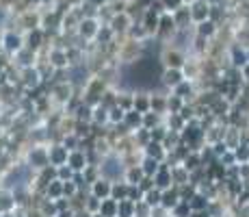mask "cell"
<instances>
[{"mask_svg":"<svg viewBox=\"0 0 249 217\" xmlns=\"http://www.w3.org/2000/svg\"><path fill=\"white\" fill-rule=\"evenodd\" d=\"M22 158L31 170H35V172L44 170V167L50 165V150H48V143H31V146H26Z\"/></svg>","mask_w":249,"mask_h":217,"instance_id":"obj_1","label":"cell"},{"mask_svg":"<svg viewBox=\"0 0 249 217\" xmlns=\"http://www.w3.org/2000/svg\"><path fill=\"white\" fill-rule=\"evenodd\" d=\"M76 91L80 89H76L70 80H54V83H50V100L54 102L56 109H65V104L70 102Z\"/></svg>","mask_w":249,"mask_h":217,"instance_id":"obj_2","label":"cell"},{"mask_svg":"<svg viewBox=\"0 0 249 217\" xmlns=\"http://www.w3.org/2000/svg\"><path fill=\"white\" fill-rule=\"evenodd\" d=\"M100 172H102L104 178H108V180H124V174H126V165H124L122 157L119 154H108V157L102 158V163H100Z\"/></svg>","mask_w":249,"mask_h":217,"instance_id":"obj_3","label":"cell"},{"mask_svg":"<svg viewBox=\"0 0 249 217\" xmlns=\"http://www.w3.org/2000/svg\"><path fill=\"white\" fill-rule=\"evenodd\" d=\"M24 48V33L18 28H4V37H2V50L7 55H18Z\"/></svg>","mask_w":249,"mask_h":217,"instance_id":"obj_4","label":"cell"},{"mask_svg":"<svg viewBox=\"0 0 249 217\" xmlns=\"http://www.w3.org/2000/svg\"><path fill=\"white\" fill-rule=\"evenodd\" d=\"M24 46L28 48V50H35V52H39V50H44L46 46H50L48 43V33H46V28H33V31H28V33H24Z\"/></svg>","mask_w":249,"mask_h":217,"instance_id":"obj_5","label":"cell"},{"mask_svg":"<svg viewBox=\"0 0 249 217\" xmlns=\"http://www.w3.org/2000/svg\"><path fill=\"white\" fill-rule=\"evenodd\" d=\"M100 26H102V22L98 20V18H91V16H85L83 20L78 24V37L83 41H95V35H98Z\"/></svg>","mask_w":249,"mask_h":217,"instance_id":"obj_6","label":"cell"},{"mask_svg":"<svg viewBox=\"0 0 249 217\" xmlns=\"http://www.w3.org/2000/svg\"><path fill=\"white\" fill-rule=\"evenodd\" d=\"M107 24L113 28V33H115L117 37H126L128 31H130V26L135 24V20H132V18L128 16L126 11H124V13H113L111 20H108Z\"/></svg>","mask_w":249,"mask_h":217,"instance_id":"obj_7","label":"cell"},{"mask_svg":"<svg viewBox=\"0 0 249 217\" xmlns=\"http://www.w3.org/2000/svg\"><path fill=\"white\" fill-rule=\"evenodd\" d=\"M20 85H22L26 91L37 89V87L44 85V79H41V74H39V70H37V65L24 67V70H20Z\"/></svg>","mask_w":249,"mask_h":217,"instance_id":"obj_8","label":"cell"},{"mask_svg":"<svg viewBox=\"0 0 249 217\" xmlns=\"http://www.w3.org/2000/svg\"><path fill=\"white\" fill-rule=\"evenodd\" d=\"M184 79L186 76L180 67H162V72H160V85L165 87V89H174V87H178Z\"/></svg>","mask_w":249,"mask_h":217,"instance_id":"obj_9","label":"cell"},{"mask_svg":"<svg viewBox=\"0 0 249 217\" xmlns=\"http://www.w3.org/2000/svg\"><path fill=\"white\" fill-rule=\"evenodd\" d=\"M48 150H50V165H54V167L65 165V163H68L70 152H71V150H68V148H65L61 141L48 143Z\"/></svg>","mask_w":249,"mask_h":217,"instance_id":"obj_10","label":"cell"},{"mask_svg":"<svg viewBox=\"0 0 249 217\" xmlns=\"http://www.w3.org/2000/svg\"><path fill=\"white\" fill-rule=\"evenodd\" d=\"M160 61H162V67H180V70L186 63L184 55H182L178 48H165L160 55Z\"/></svg>","mask_w":249,"mask_h":217,"instance_id":"obj_11","label":"cell"},{"mask_svg":"<svg viewBox=\"0 0 249 217\" xmlns=\"http://www.w3.org/2000/svg\"><path fill=\"white\" fill-rule=\"evenodd\" d=\"M37 61H39V52L35 50H28L26 46L22 48L18 55H13V63H16L20 70H24V67H33L37 65Z\"/></svg>","mask_w":249,"mask_h":217,"instance_id":"obj_12","label":"cell"},{"mask_svg":"<svg viewBox=\"0 0 249 217\" xmlns=\"http://www.w3.org/2000/svg\"><path fill=\"white\" fill-rule=\"evenodd\" d=\"M111 191H113V180H108V178H104V176H100L98 180L89 185V194H93L95 197H100V200L111 197Z\"/></svg>","mask_w":249,"mask_h":217,"instance_id":"obj_13","label":"cell"},{"mask_svg":"<svg viewBox=\"0 0 249 217\" xmlns=\"http://www.w3.org/2000/svg\"><path fill=\"white\" fill-rule=\"evenodd\" d=\"M68 165H70L74 172H85V167L89 165L87 152H85V150H71L70 157H68Z\"/></svg>","mask_w":249,"mask_h":217,"instance_id":"obj_14","label":"cell"},{"mask_svg":"<svg viewBox=\"0 0 249 217\" xmlns=\"http://www.w3.org/2000/svg\"><path fill=\"white\" fill-rule=\"evenodd\" d=\"M135 109L141 113L152 111V94L145 89H135Z\"/></svg>","mask_w":249,"mask_h":217,"instance_id":"obj_15","label":"cell"},{"mask_svg":"<svg viewBox=\"0 0 249 217\" xmlns=\"http://www.w3.org/2000/svg\"><path fill=\"white\" fill-rule=\"evenodd\" d=\"M180 200H182V197H180V189L174 185V187H169V189L162 191V202H160V206H165V209L174 211L176 206H178Z\"/></svg>","mask_w":249,"mask_h":217,"instance_id":"obj_16","label":"cell"},{"mask_svg":"<svg viewBox=\"0 0 249 217\" xmlns=\"http://www.w3.org/2000/svg\"><path fill=\"white\" fill-rule=\"evenodd\" d=\"M143 150H145V157H152V158H159V161L162 163L167 158V152L165 150V146H162V141H154V139H152L150 143H147L145 148H143Z\"/></svg>","mask_w":249,"mask_h":217,"instance_id":"obj_17","label":"cell"},{"mask_svg":"<svg viewBox=\"0 0 249 217\" xmlns=\"http://www.w3.org/2000/svg\"><path fill=\"white\" fill-rule=\"evenodd\" d=\"M93 124L98 126H111V118H108V107H104L102 102L93 107Z\"/></svg>","mask_w":249,"mask_h":217,"instance_id":"obj_18","label":"cell"},{"mask_svg":"<svg viewBox=\"0 0 249 217\" xmlns=\"http://www.w3.org/2000/svg\"><path fill=\"white\" fill-rule=\"evenodd\" d=\"M145 178V172H143L141 165H132V167H126V174H124V180L128 185H139V182Z\"/></svg>","mask_w":249,"mask_h":217,"instance_id":"obj_19","label":"cell"},{"mask_svg":"<svg viewBox=\"0 0 249 217\" xmlns=\"http://www.w3.org/2000/svg\"><path fill=\"white\" fill-rule=\"evenodd\" d=\"M63 180H59V178H54V180L50 182V185L46 187V197H50V200H59V197H65V191H63Z\"/></svg>","mask_w":249,"mask_h":217,"instance_id":"obj_20","label":"cell"},{"mask_svg":"<svg viewBox=\"0 0 249 217\" xmlns=\"http://www.w3.org/2000/svg\"><path fill=\"white\" fill-rule=\"evenodd\" d=\"M100 213L104 217H117L119 215V200H115V197H104L102 206H100Z\"/></svg>","mask_w":249,"mask_h":217,"instance_id":"obj_21","label":"cell"},{"mask_svg":"<svg viewBox=\"0 0 249 217\" xmlns=\"http://www.w3.org/2000/svg\"><path fill=\"white\" fill-rule=\"evenodd\" d=\"M167 98H169V96H165V94H154V91H152V111H154V113H160V115H167V113H169V107H167Z\"/></svg>","mask_w":249,"mask_h":217,"instance_id":"obj_22","label":"cell"},{"mask_svg":"<svg viewBox=\"0 0 249 217\" xmlns=\"http://www.w3.org/2000/svg\"><path fill=\"white\" fill-rule=\"evenodd\" d=\"M124 122H126L128 126L132 128V133H135V130L143 128V113H141V111H137V109L126 111V118H124Z\"/></svg>","mask_w":249,"mask_h":217,"instance_id":"obj_23","label":"cell"},{"mask_svg":"<svg viewBox=\"0 0 249 217\" xmlns=\"http://www.w3.org/2000/svg\"><path fill=\"white\" fill-rule=\"evenodd\" d=\"M76 119H78V122H93V107H91V104H87L83 100V102H80V107L76 109Z\"/></svg>","mask_w":249,"mask_h":217,"instance_id":"obj_24","label":"cell"},{"mask_svg":"<svg viewBox=\"0 0 249 217\" xmlns=\"http://www.w3.org/2000/svg\"><path fill=\"white\" fill-rule=\"evenodd\" d=\"M128 191H130V185H128L126 180H115V182H113L111 197H115V200H126V197H128Z\"/></svg>","mask_w":249,"mask_h":217,"instance_id":"obj_25","label":"cell"},{"mask_svg":"<svg viewBox=\"0 0 249 217\" xmlns=\"http://www.w3.org/2000/svg\"><path fill=\"white\" fill-rule=\"evenodd\" d=\"M206 18H208V4H204V2H195L193 4V9H191V20H195V22H204Z\"/></svg>","mask_w":249,"mask_h":217,"instance_id":"obj_26","label":"cell"},{"mask_svg":"<svg viewBox=\"0 0 249 217\" xmlns=\"http://www.w3.org/2000/svg\"><path fill=\"white\" fill-rule=\"evenodd\" d=\"M137 215V204L132 200H119V215L117 217H135Z\"/></svg>","mask_w":249,"mask_h":217,"instance_id":"obj_27","label":"cell"},{"mask_svg":"<svg viewBox=\"0 0 249 217\" xmlns=\"http://www.w3.org/2000/svg\"><path fill=\"white\" fill-rule=\"evenodd\" d=\"M141 167H143V172H145V176H154V174L160 170V161H159V158L145 157L141 161Z\"/></svg>","mask_w":249,"mask_h":217,"instance_id":"obj_28","label":"cell"},{"mask_svg":"<svg viewBox=\"0 0 249 217\" xmlns=\"http://www.w3.org/2000/svg\"><path fill=\"white\" fill-rule=\"evenodd\" d=\"M162 124V115L160 113H154V111H147L143 113V128H154Z\"/></svg>","mask_w":249,"mask_h":217,"instance_id":"obj_29","label":"cell"},{"mask_svg":"<svg viewBox=\"0 0 249 217\" xmlns=\"http://www.w3.org/2000/svg\"><path fill=\"white\" fill-rule=\"evenodd\" d=\"M145 202L154 209V206H160V202H162V191L159 189V187H154V189H150V191H145Z\"/></svg>","mask_w":249,"mask_h":217,"instance_id":"obj_30","label":"cell"},{"mask_svg":"<svg viewBox=\"0 0 249 217\" xmlns=\"http://www.w3.org/2000/svg\"><path fill=\"white\" fill-rule=\"evenodd\" d=\"M61 143H63L68 150H80V137L76 133H70V135H63V139H61Z\"/></svg>","mask_w":249,"mask_h":217,"instance_id":"obj_31","label":"cell"},{"mask_svg":"<svg viewBox=\"0 0 249 217\" xmlns=\"http://www.w3.org/2000/svg\"><path fill=\"white\" fill-rule=\"evenodd\" d=\"M108 118H111V126L113 124L124 122V118H126V109H122L119 104H115V107L108 109Z\"/></svg>","mask_w":249,"mask_h":217,"instance_id":"obj_32","label":"cell"},{"mask_svg":"<svg viewBox=\"0 0 249 217\" xmlns=\"http://www.w3.org/2000/svg\"><path fill=\"white\" fill-rule=\"evenodd\" d=\"M167 107H169V113H180V109L184 107V98H180V96H169L167 98Z\"/></svg>","mask_w":249,"mask_h":217,"instance_id":"obj_33","label":"cell"},{"mask_svg":"<svg viewBox=\"0 0 249 217\" xmlns=\"http://www.w3.org/2000/svg\"><path fill=\"white\" fill-rule=\"evenodd\" d=\"M128 200H132L135 204H139V202L145 200V191H143L139 185H130V191H128Z\"/></svg>","mask_w":249,"mask_h":217,"instance_id":"obj_34","label":"cell"},{"mask_svg":"<svg viewBox=\"0 0 249 217\" xmlns=\"http://www.w3.org/2000/svg\"><path fill=\"white\" fill-rule=\"evenodd\" d=\"M100 206H102V200H100V197H95L93 194H89L87 202H85V209H87L89 213H100Z\"/></svg>","mask_w":249,"mask_h":217,"instance_id":"obj_35","label":"cell"},{"mask_svg":"<svg viewBox=\"0 0 249 217\" xmlns=\"http://www.w3.org/2000/svg\"><path fill=\"white\" fill-rule=\"evenodd\" d=\"M56 178H59V180H71V178H74V170H71V167L68 165V163H65V165H61V167H56Z\"/></svg>","mask_w":249,"mask_h":217,"instance_id":"obj_36","label":"cell"},{"mask_svg":"<svg viewBox=\"0 0 249 217\" xmlns=\"http://www.w3.org/2000/svg\"><path fill=\"white\" fill-rule=\"evenodd\" d=\"M162 7H165L167 13H174L178 11V9H182V4H184V0H160Z\"/></svg>","mask_w":249,"mask_h":217,"instance_id":"obj_37","label":"cell"},{"mask_svg":"<svg viewBox=\"0 0 249 217\" xmlns=\"http://www.w3.org/2000/svg\"><path fill=\"white\" fill-rule=\"evenodd\" d=\"M197 33H199V35H202V37H206V35H213V33H214V24L213 22H199L197 24Z\"/></svg>","mask_w":249,"mask_h":217,"instance_id":"obj_38","label":"cell"},{"mask_svg":"<svg viewBox=\"0 0 249 217\" xmlns=\"http://www.w3.org/2000/svg\"><path fill=\"white\" fill-rule=\"evenodd\" d=\"M56 217H76V211H74V209H71V206H70V209H63V211H59V215H56Z\"/></svg>","mask_w":249,"mask_h":217,"instance_id":"obj_39","label":"cell"},{"mask_svg":"<svg viewBox=\"0 0 249 217\" xmlns=\"http://www.w3.org/2000/svg\"><path fill=\"white\" fill-rule=\"evenodd\" d=\"M18 0H0V7H4V9H13V4H16Z\"/></svg>","mask_w":249,"mask_h":217,"instance_id":"obj_40","label":"cell"},{"mask_svg":"<svg viewBox=\"0 0 249 217\" xmlns=\"http://www.w3.org/2000/svg\"><path fill=\"white\" fill-rule=\"evenodd\" d=\"M76 217H93V213H89L87 209H78L76 211Z\"/></svg>","mask_w":249,"mask_h":217,"instance_id":"obj_41","label":"cell"},{"mask_svg":"<svg viewBox=\"0 0 249 217\" xmlns=\"http://www.w3.org/2000/svg\"><path fill=\"white\" fill-rule=\"evenodd\" d=\"M2 37H4V28H0V48H2Z\"/></svg>","mask_w":249,"mask_h":217,"instance_id":"obj_42","label":"cell"},{"mask_svg":"<svg viewBox=\"0 0 249 217\" xmlns=\"http://www.w3.org/2000/svg\"><path fill=\"white\" fill-rule=\"evenodd\" d=\"M93 217H104L102 213H93Z\"/></svg>","mask_w":249,"mask_h":217,"instance_id":"obj_43","label":"cell"}]
</instances>
